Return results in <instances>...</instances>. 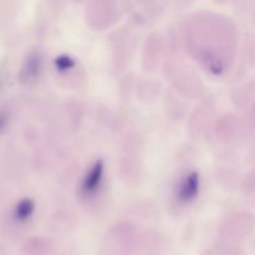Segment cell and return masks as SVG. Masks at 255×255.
Segmentation results:
<instances>
[{"instance_id": "6da1fadb", "label": "cell", "mask_w": 255, "mask_h": 255, "mask_svg": "<svg viewBox=\"0 0 255 255\" xmlns=\"http://www.w3.org/2000/svg\"><path fill=\"white\" fill-rule=\"evenodd\" d=\"M102 178V164L96 163L94 167H92L91 171L89 172V174L86 176V179H85L84 188L85 191H94L97 186H99L100 181Z\"/></svg>"}, {"instance_id": "7a4b0ae2", "label": "cell", "mask_w": 255, "mask_h": 255, "mask_svg": "<svg viewBox=\"0 0 255 255\" xmlns=\"http://www.w3.org/2000/svg\"><path fill=\"white\" fill-rule=\"evenodd\" d=\"M198 191V178L196 174H192L188 177L186 182H184L183 187H182V197L186 199L193 198L194 194Z\"/></svg>"}]
</instances>
